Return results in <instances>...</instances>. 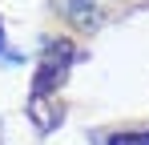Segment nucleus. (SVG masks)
Returning <instances> with one entry per match:
<instances>
[{
  "label": "nucleus",
  "instance_id": "nucleus-1",
  "mask_svg": "<svg viewBox=\"0 0 149 145\" xmlns=\"http://www.w3.org/2000/svg\"><path fill=\"white\" fill-rule=\"evenodd\" d=\"M73 65V45L69 40H52L45 52H40V69L32 77V97H49L61 81H65V72Z\"/></svg>",
  "mask_w": 149,
  "mask_h": 145
},
{
  "label": "nucleus",
  "instance_id": "nucleus-2",
  "mask_svg": "<svg viewBox=\"0 0 149 145\" xmlns=\"http://www.w3.org/2000/svg\"><path fill=\"white\" fill-rule=\"evenodd\" d=\"M28 109H32V117H36V125H40V129H52V125L61 121V105H56V109H49V105H45V97H32V101H28Z\"/></svg>",
  "mask_w": 149,
  "mask_h": 145
},
{
  "label": "nucleus",
  "instance_id": "nucleus-3",
  "mask_svg": "<svg viewBox=\"0 0 149 145\" xmlns=\"http://www.w3.org/2000/svg\"><path fill=\"white\" fill-rule=\"evenodd\" d=\"M109 145H149V133H117L109 137Z\"/></svg>",
  "mask_w": 149,
  "mask_h": 145
},
{
  "label": "nucleus",
  "instance_id": "nucleus-4",
  "mask_svg": "<svg viewBox=\"0 0 149 145\" xmlns=\"http://www.w3.org/2000/svg\"><path fill=\"white\" fill-rule=\"evenodd\" d=\"M0 48H4V28H0Z\"/></svg>",
  "mask_w": 149,
  "mask_h": 145
}]
</instances>
